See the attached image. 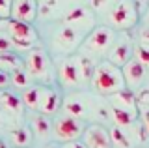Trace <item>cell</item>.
<instances>
[{"instance_id": "cell-1", "label": "cell", "mask_w": 149, "mask_h": 148, "mask_svg": "<svg viewBox=\"0 0 149 148\" xmlns=\"http://www.w3.org/2000/svg\"><path fill=\"white\" fill-rule=\"evenodd\" d=\"M91 85L95 88V92L101 96H112L116 92H121L127 88L121 68L110 64L108 60H102L95 66L93 75H91Z\"/></svg>"}, {"instance_id": "cell-2", "label": "cell", "mask_w": 149, "mask_h": 148, "mask_svg": "<svg viewBox=\"0 0 149 148\" xmlns=\"http://www.w3.org/2000/svg\"><path fill=\"white\" fill-rule=\"evenodd\" d=\"M0 32H4L11 39L13 49L19 51H32L34 43L37 41V32L34 30V26L28 25V23L15 21L11 17L0 19Z\"/></svg>"}, {"instance_id": "cell-3", "label": "cell", "mask_w": 149, "mask_h": 148, "mask_svg": "<svg viewBox=\"0 0 149 148\" xmlns=\"http://www.w3.org/2000/svg\"><path fill=\"white\" fill-rule=\"evenodd\" d=\"M110 25L118 30H130L138 25V8L134 0H116L108 13Z\"/></svg>"}, {"instance_id": "cell-4", "label": "cell", "mask_w": 149, "mask_h": 148, "mask_svg": "<svg viewBox=\"0 0 149 148\" xmlns=\"http://www.w3.org/2000/svg\"><path fill=\"white\" fill-rule=\"evenodd\" d=\"M84 129H86V124L84 120L80 118H74L71 114H58L54 118V124H52V131L58 141H62L63 144L65 142H73V141H78L82 137Z\"/></svg>"}, {"instance_id": "cell-5", "label": "cell", "mask_w": 149, "mask_h": 148, "mask_svg": "<svg viewBox=\"0 0 149 148\" xmlns=\"http://www.w3.org/2000/svg\"><path fill=\"white\" fill-rule=\"evenodd\" d=\"M116 41V34L110 26H95L86 39L82 41V47L88 54H104Z\"/></svg>"}, {"instance_id": "cell-6", "label": "cell", "mask_w": 149, "mask_h": 148, "mask_svg": "<svg viewBox=\"0 0 149 148\" xmlns=\"http://www.w3.org/2000/svg\"><path fill=\"white\" fill-rule=\"evenodd\" d=\"M24 71L30 75V79H47L50 73V58L43 49H32L28 51L24 58Z\"/></svg>"}, {"instance_id": "cell-7", "label": "cell", "mask_w": 149, "mask_h": 148, "mask_svg": "<svg viewBox=\"0 0 149 148\" xmlns=\"http://www.w3.org/2000/svg\"><path fill=\"white\" fill-rule=\"evenodd\" d=\"M60 82L65 88H74V86L82 85V75H80V64H78V56H67L62 60L58 69Z\"/></svg>"}, {"instance_id": "cell-8", "label": "cell", "mask_w": 149, "mask_h": 148, "mask_svg": "<svg viewBox=\"0 0 149 148\" xmlns=\"http://www.w3.org/2000/svg\"><path fill=\"white\" fill-rule=\"evenodd\" d=\"M80 139L86 148H112L110 133L102 124H90V126H86Z\"/></svg>"}, {"instance_id": "cell-9", "label": "cell", "mask_w": 149, "mask_h": 148, "mask_svg": "<svg viewBox=\"0 0 149 148\" xmlns=\"http://www.w3.org/2000/svg\"><path fill=\"white\" fill-rule=\"evenodd\" d=\"M132 47L134 45L130 43V39L127 36L118 39V41H114V45H112L110 51H108V62L114 64V66H118V68H123L125 64L132 58Z\"/></svg>"}, {"instance_id": "cell-10", "label": "cell", "mask_w": 149, "mask_h": 148, "mask_svg": "<svg viewBox=\"0 0 149 148\" xmlns=\"http://www.w3.org/2000/svg\"><path fill=\"white\" fill-rule=\"evenodd\" d=\"M9 17L15 19V21L28 23V25H30L37 17V2L36 0H13Z\"/></svg>"}, {"instance_id": "cell-11", "label": "cell", "mask_w": 149, "mask_h": 148, "mask_svg": "<svg viewBox=\"0 0 149 148\" xmlns=\"http://www.w3.org/2000/svg\"><path fill=\"white\" fill-rule=\"evenodd\" d=\"M121 73H123V79H125V86L132 92H134L136 86L142 85L143 79H146V68L134 58H130L129 62L121 68Z\"/></svg>"}, {"instance_id": "cell-12", "label": "cell", "mask_w": 149, "mask_h": 148, "mask_svg": "<svg viewBox=\"0 0 149 148\" xmlns=\"http://www.w3.org/2000/svg\"><path fill=\"white\" fill-rule=\"evenodd\" d=\"M62 107H63L65 114H71L74 118L84 120L88 116V107H90V105H88V99H86L84 94H71V96H67V98H63Z\"/></svg>"}, {"instance_id": "cell-13", "label": "cell", "mask_w": 149, "mask_h": 148, "mask_svg": "<svg viewBox=\"0 0 149 148\" xmlns=\"http://www.w3.org/2000/svg\"><path fill=\"white\" fill-rule=\"evenodd\" d=\"M108 103L112 107L129 111V113H132V114H140V109H138V103H136V94H134L132 90H129V88L108 96Z\"/></svg>"}, {"instance_id": "cell-14", "label": "cell", "mask_w": 149, "mask_h": 148, "mask_svg": "<svg viewBox=\"0 0 149 148\" xmlns=\"http://www.w3.org/2000/svg\"><path fill=\"white\" fill-rule=\"evenodd\" d=\"M62 107V98H60V92L54 88H43V94H41V101H39V114H45V116H52L56 114Z\"/></svg>"}, {"instance_id": "cell-15", "label": "cell", "mask_w": 149, "mask_h": 148, "mask_svg": "<svg viewBox=\"0 0 149 148\" xmlns=\"http://www.w3.org/2000/svg\"><path fill=\"white\" fill-rule=\"evenodd\" d=\"M80 41V34H78V28H74V26H62V28L58 30V34H56L54 38V43L58 49H73L77 47V43Z\"/></svg>"}, {"instance_id": "cell-16", "label": "cell", "mask_w": 149, "mask_h": 148, "mask_svg": "<svg viewBox=\"0 0 149 148\" xmlns=\"http://www.w3.org/2000/svg\"><path fill=\"white\" fill-rule=\"evenodd\" d=\"M0 107L4 111H8V113H11V114H22V111H24L21 96L11 92V90H8V88L0 90Z\"/></svg>"}, {"instance_id": "cell-17", "label": "cell", "mask_w": 149, "mask_h": 148, "mask_svg": "<svg viewBox=\"0 0 149 148\" xmlns=\"http://www.w3.org/2000/svg\"><path fill=\"white\" fill-rule=\"evenodd\" d=\"M41 94H43V86L39 85H32L28 86V88L22 90L21 94V99H22V105L32 111H37L39 107V101H41Z\"/></svg>"}, {"instance_id": "cell-18", "label": "cell", "mask_w": 149, "mask_h": 148, "mask_svg": "<svg viewBox=\"0 0 149 148\" xmlns=\"http://www.w3.org/2000/svg\"><path fill=\"white\" fill-rule=\"evenodd\" d=\"M108 113H110L112 120H114V126H118L121 129L132 126L134 120L138 118V114H132L129 111H123V109H118V107H112V105H108Z\"/></svg>"}, {"instance_id": "cell-19", "label": "cell", "mask_w": 149, "mask_h": 148, "mask_svg": "<svg viewBox=\"0 0 149 148\" xmlns=\"http://www.w3.org/2000/svg\"><path fill=\"white\" fill-rule=\"evenodd\" d=\"M50 129H52V124H50L49 116L45 114H36L32 118V133L37 135V139H47L50 135Z\"/></svg>"}, {"instance_id": "cell-20", "label": "cell", "mask_w": 149, "mask_h": 148, "mask_svg": "<svg viewBox=\"0 0 149 148\" xmlns=\"http://www.w3.org/2000/svg\"><path fill=\"white\" fill-rule=\"evenodd\" d=\"M9 139L11 144L15 148H28V144L32 142V129L26 126H21L13 131H9Z\"/></svg>"}, {"instance_id": "cell-21", "label": "cell", "mask_w": 149, "mask_h": 148, "mask_svg": "<svg viewBox=\"0 0 149 148\" xmlns=\"http://www.w3.org/2000/svg\"><path fill=\"white\" fill-rule=\"evenodd\" d=\"M90 19V11L86 10V8H73L71 11L65 15V25L67 26H74V28H78V25H82V23H86Z\"/></svg>"}, {"instance_id": "cell-22", "label": "cell", "mask_w": 149, "mask_h": 148, "mask_svg": "<svg viewBox=\"0 0 149 148\" xmlns=\"http://www.w3.org/2000/svg\"><path fill=\"white\" fill-rule=\"evenodd\" d=\"M22 68V60L13 53H6V54H0V69L6 73H13L17 69Z\"/></svg>"}, {"instance_id": "cell-23", "label": "cell", "mask_w": 149, "mask_h": 148, "mask_svg": "<svg viewBox=\"0 0 149 148\" xmlns=\"http://www.w3.org/2000/svg\"><path fill=\"white\" fill-rule=\"evenodd\" d=\"M108 133H110V141H112V148L114 146H118V148H130L132 144H130V141H129V135L123 131L121 128L118 126H112L108 129Z\"/></svg>"}, {"instance_id": "cell-24", "label": "cell", "mask_w": 149, "mask_h": 148, "mask_svg": "<svg viewBox=\"0 0 149 148\" xmlns=\"http://www.w3.org/2000/svg\"><path fill=\"white\" fill-rule=\"evenodd\" d=\"M9 85H13L15 88L24 90L28 86H32V79H30V75H28L24 69L21 68V69H17V71L9 73Z\"/></svg>"}, {"instance_id": "cell-25", "label": "cell", "mask_w": 149, "mask_h": 148, "mask_svg": "<svg viewBox=\"0 0 149 148\" xmlns=\"http://www.w3.org/2000/svg\"><path fill=\"white\" fill-rule=\"evenodd\" d=\"M132 58L138 60V62L146 68V71H147L149 69V43L138 41V43L132 47Z\"/></svg>"}, {"instance_id": "cell-26", "label": "cell", "mask_w": 149, "mask_h": 148, "mask_svg": "<svg viewBox=\"0 0 149 148\" xmlns=\"http://www.w3.org/2000/svg\"><path fill=\"white\" fill-rule=\"evenodd\" d=\"M11 49H13V43H11V39L8 38L4 32H0V54H6V53H11Z\"/></svg>"}, {"instance_id": "cell-27", "label": "cell", "mask_w": 149, "mask_h": 148, "mask_svg": "<svg viewBox=\"0 0 149 148\" xmlns=\"http://www.w3.org/2000/svg\"><path fill=\"white\" fill-rule=\"evenodd\" d=\"M56 4H58V0H43V4L37 6V11H41V15H49V13H52Z\"/></svg>"}, {"instance_id": "cell-28", "label": "cell", "mask_w": 149, "mask_h": 148, "mask_svg": "<svg viewBox=\"0 0 149 148\" xmlns=\"http://www.w3.org/2000/svg\"><path fill=\"white\" fill-rule=\"evenodd\" d=\"M136 103H138V109L140 107H149V88H143L136 94Z\"/></svg>"}, {"instance_id": "cell-29", "label": "cell", "mask_w": 149, "mask_h": 148, "mask_svg": "<svg viewBox=\"0 0 149 148\" xmlns=\"http://www.w3.org/2000/svg\"><path fill=\"white\" fill-rule=\"evenodd\" d=\"M11 2H13V0H0V19H8V17H9Z\"/></svg>"}, {"instance_id": "cell-30", "label": "cell", "mask_w": 149, "mask_h": 148, "mask_svg": "<svg viewBox=\"0 0 149 148\" xmlns=\"http://www.w3.org/2000/svg\"><path fill=\"white\" fill-rule=\"evenodd\" d=\"M140 116H142V128L149 135V107H140Z\"/></svg>"}, {"instance_id": "cell-31", "label": "cell", "mask_w": 149, "mask_h": 148, "mask_svg": "<svg viewBox=\"0 0 149 148\" xmlns=\"http://www.w3.org/2000/svg\"><path fill=\"white\" fill-rule=\"evenodd\" d=\"M8 85H9V73L0 69V88H8Z\"/></svg>"}, {"instance_id": "cell-32", "label": "cell", "mask_w": 149, "mask_h": 148, "mask_svg": "<svg viewBox=\"0 0 149 148\" xmlns=\"http://www.w3.org/2000/svg\"><path fill=\"white\" fill-rule=\"evenodd\" d=\"M140 41L142 43H149V26H143L140 30Z\"/></svg>"}, {"instance_id": "cell-33", "label": "cell", "mask_w": 149, "mask_h": 148, "mask_svg": "<svg viewBox=\"0 0 149 148\" xmlns=\"http://www.w3.org/2000/svg\"><path fill=\"white\" fill-rule=\"evenodd\" d=\"M62 148H86L82 144V141H73V142H65Z\"/></svg>"}, {"instance_id": "cell-34", "label": "cell", "mask_w": 149, "mask_h": 148, "mask_svg": "<svg viewBox=\"0 0 149 148\" xmlns=\"http://www.w3.org/2000/svg\"><path fill=\"white\" fill-rule=\"evenodd\" d=\"M108 2H110V0H93V8H95V10H101V8L106 6Z\"/></svg>"}, {"instance_id": "cell-35", "label": "cell", "mask_w": 149, "mask_h": 148, "mask_svg": "<svg viewBox=\"0 0 149 148\" xmlns=\"http://www.w3.org/2000/svg\"><path fill=\"white\" fill-rule=\"evenodd\" d=\"M146 26H149V10H147V13H146Z\"/></svg>"}, {"instance_id": "cell-36", "label": "cell", "mask_w": 149, "mask_h": 148, "mask_svg": "<svg viewBox=\"0 0 149 148\" xmlns=\"http://www.w3.org/2000/svg\"><path fill=\"white\" fill-rule=\"evenodd\" d=\"M0 148H6V144H4V141L0 139Z\"/></svg>"}, {"instance_id": "cell-37", "label": "cell", "mask_w": 149, "mask_h": 148, "mask_svg": "<svg viewBox=\"0 0 149 148\" xmlns=\"http://www.w3.org/2000/svg\"><path fill=\"white\" fill-rule=\"evenodd\" d=\"M45 148H58V146H56V144H50V146H45Z\"/></svg>"}]
</instances>
